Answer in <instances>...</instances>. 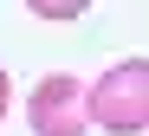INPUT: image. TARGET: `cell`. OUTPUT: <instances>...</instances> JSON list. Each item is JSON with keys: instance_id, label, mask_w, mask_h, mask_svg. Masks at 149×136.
I'll list each match as a JSON object with an SVG mask.
<instances>
[{"instance_id": "obj_1", "label": "cell", "mask_w": 149, "mask_h": 136, "mask_svg": "<svg viewBox=\"0 0 149 136\" xmlns=\"http://www.w3.org/2000/svg\"><path fill=\"white\" fill-rule=\"evenodd\" d=\"M84 104H91V123L110 136L149 130V59H123L97 71V84H84Z\"/></svg>"}, {"instance_id": "obj_2", "label": "cell", "mask_w": 149, "mask_h": 136, "mask_svg": "<svg viewBox=\"0 0 149 136\" xmlns=\"http://www.w3.org/2000/svg\"><path fill=\"white\" fill-rule=\"evenodd\" d=\"M26 123H33V136H84L91 130L84 84L71 71H45L33 84V97H26Z\"/></svg>"}, {"instance_id": "obj_3", "label": "cell", "mask_w": 149, "mask_h": 136, "mask_svg": "<svg viewBox=\"0 0 149 136\" xmlns=\"http://www.w3.org/2000/svg\"><path fill=\"white\" fill-rule=\"evenodd\" d=\"M26 7H33L39 20H78V13L91 7V0H26Z\"/></svg>"}, {"instance_id": "obj_4", "label": "cell", "mask_w": 149, "mask_h": 136, "mask_svg": "<svg viewBox=\"0 0 149 136\" xmlns=\"http://www.w3.org/2000/svg\"><path fill=\"white\" fill-rule=\"evenodd\" d=\"M7 110H13V84H7V65H0V123H7Z\"/></svg>"}]
</instances>
